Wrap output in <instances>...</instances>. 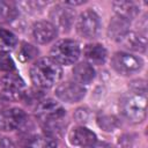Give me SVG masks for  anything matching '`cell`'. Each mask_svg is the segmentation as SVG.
<instances>
[{
  "label": "cell",
  "instance_id": "6da1fadb",
  "mask_svg": "<svg viewBox=\"0 0 148 148\" xmlns=\"http://www.w3.org/2000/svg\"><path fill=\"white\" fill-rule=\"evenodd\" d=\"M62 76V69L50 57L40 58L30 68V77L37 88L47 89L53 87Z\"/></svg>",
  "mask_w": 148,
  "mask_h": 148
},
{
  "label": "cell",
  "instance_id": "7a4b0ae2",
  "mask_svg": "<svg viewBox=\"0 0 148 148\" xmlns=\"http://www.w3.org/2000/svg\"><path fill=\"white\" fill-rule=\"evenodd\" d=\"M147 96L145 91H131L120 99V112L131 123L138 124L146 118Z\"/></svg>",
  "mask_w": 148,
  "mask_h": 148
},
{
  "label": "cell",
  "instance_id": "3957f363",
  "mask_svg": "<svg viewBox=\"0 0 148 148\" xmlns=\"http://www.w3.org/2000/svg\"><path fill=\"white\" fill-rule=\"evenodd\" d=\"M80 52V46L75 40L61 39L52 46L50 58L59 65H72L79 59Z\"/></svg>",
  "mask_w": 148,
  "mask_h": 148
},
{
  "label": "cell",
  "instance_id": "277c9868",
  "mask_svg": "<svg viewBox=\"0 0 148 148\" xmlns=\"http://www.w3.org/2000/svg\"><path fill=\"white\" fill-rule=\"evenodd\" d=\"M112 68L121 75H131L139 72L143 66V60L140 57L127 52H116L111 59Z\"/></svg>",
  "mask_w": 148,
  "mask_h": 148
},
{
  "label": "cell",
  "instance_id": "5b68a950",
  "mask_svg": "<svg viewBox=\"0 0 148 148\" xmlns=\"http://www.w3.org/2000/svg\"><path fill=\"white\" fill-rule=\"evenodd\" d=\"M24 82L15 72L7 73L0 80V94L8 101H15L23 96Z\"/></svg>",
  "mask_w": 148,
  "mask_h": 148
},
{
  "label": "cell",
  "instance_id": "8992f818",
  "mask_svg": "<svg viewBox=\"0 0 148 148\" xmlns=\"http://www.w3.org/2000/svg\"><path fill=\"white\" fill-rule=\"evenodd\" d=\"M65 116H66V110L64 109V106L51 98L40 101L36 106V117L43 124L61 120L64 119Z\"/></svg>",
  "mask_w": 148,
  "mask_h": 148
},
{
  "label": "cell",
  "instance_id": "52a82bcc",
  "mask_svg": "<svg viewBox=\"0 0 148 148\" xmlns=\"http://www.w3.org/2000/svg\"><path fill=\"white\" fill-rule=\"evenodd\" d=\"M101 30V21L94 10H84L80 14L76 22V31L80 36L87 39L95 38Z\"/></svg>",
  "mask_w": 148,
  "mask_h": 148
},
{
  "label": "cell",
  "instance_id": "ba28073f",
  "mask_svg": "<svg viewBox=\"0 0 148 148\" xmlns=\"http://www.w3.org/2000/svg\"><path fill=\"white\" fill-rule=\"evenodd\" d=\"M75 13L74 10L67 5H57L50 12L51 23L56 27L57 30H61L67 32L71 30L74 23Z\"/></svg>",
  "mask_w": 148,
  "mask_h": 148
},
{
  "label": "cell",
  "instance_id": "9c48e42d",
  "mask_svg": "<svg viewBox=\"0 0 148 148\" xmlns=\"http://www.w3.org/2000/svg\"><path fill=\"white\" fill-rule=\"evenodd\" d=\"M27 119L25 112L20 108H9L0 112V130L1 131H14L20 128Z\"/></svg>",
  "mask_w": 148,
  "mask_h": 148
},
{
  "label": "cell",
  "instance_id": "30bf717a",
  "mask_svg": "<svg viewBox=\"0 0 148 148\" xmlns=\"http://www.w3.org/2000/svg\"><path fill=\"white\" fill-rule=\"evenodd\" d=\"M56 95L58 98L66 103H75L84 97L86 89L76 81H66L57 87Z\"/></svg>",
  "mask_w": 148,
  "mask_h": 148
},
{
  "label": "cell",
  "instance_id": "8fae6325",
  "mask_svg": "<svg viewBox=\"0 0 148 148\" xmlns=\"http://www.w3.org/2000/svg\"><path fill=\"white\" fill-rule=\"evenodd\" d=\"M57 35L58 30L49 21H38L32 27V36L39 44H47L52 42Z\"/></svg>",
  "mask_w": 148,
  "mask_h": 148
},
{
  "label": "cell",
  "instance_id": "7c38bea8",
  "mask_svg": "<svg viewBox=\"0 0 148 148\" xmlns=\"http://www.w3.org/2000/svg\"><path fill=\"white\" fill-rule=\"evenodd\" d=\"M97 141L96 134L84 126H79L69 133V142L73 146L89 148Z\"/></svg>",
  "mask_w": 148,
  "mask_h": 148
},
{
  "label": "cell",
  "instance_id": "4fadbf2b",
  "mask_svg": "<svg viewBox=\"0 0 148 148\" xmlns=\"http://www.w3.org/2000/svg\"><path fill=\"white\" fill-rule=\"evenodd\" d=\"M130 32V22L114 16L111 18L110 23H109V28H108V35L111 39L120 43L121 39Z\"/></svg>",
  "mask_w": 148,
  "mask_h": 148
},
{
  "label": "cell",
  "instance_id": "5bb4252c",
  "mask_svg": "<svg viewBox=\"0 0 148 148\" xmlns=\"http://www.w3.org/2000/svg\"><path fill=\"white\" fill-rule=\"evenodd\" d=\"M112 6L116 16L121 17L128 22L135 18L139 14V6L133 1H114Z\"/></svg>",
  "mask_w": 148,
  "mask_h": 148
},
{
  "label": "cell",
  "instance_id": "9a60e30c",
  "mask_svg": "<svg viewBox=\"0 0 148 148\" xmlns=\"http://www.w3.org/2000/svg\"><path fill=\"white\" fill-rule=\"evenodd\" d=\"M84 57L89 61V64H95V65H103L108 58V52L106 49L102 44H88L84 47Z\"/></svg>",
  "mask_w": 148,
  "mask_h": 148
},
{
  "label": "cell",
  "instance_id": "2e32d148",
  "mask_svg": "<svg viewBox=\"0 0 148 148\" xmlns=\"http://www.w3.org/2000/svg\"><path fill=\"white\" fill-rule=\"evenodd\" d=\"M124 47L132 50V51H136V52H145L146 47H147V38L143 34H138V32H133L130 31L120 42Z\"/></svg>",
  "mask_w": 148,
  "mask_h": 148
},
{
  "label": "cell",
  "instance_id": "e0dca14e",
  "mask_svg": "<svg viewBox=\"0 0 148 148\" xmlns=\"http://www.w3.org/2000/svg\"><path fill=\"white\" fill-rule=\"evenodd\" d=\"M74 80L80 84H88L95 79V69L89 62H79L73 68Z\"/></svg>",
  "mask_w": 148,
  "mask_h": 148
},
{
  "label": "cell",
  "instance_id": "ac0fdd59",
  "mask_svg": "<svg viewBox=\"0 0 148 148\" xmlns=\"http://www.w3.org/2000/svg\"><path fill=\"white\" fill-rule=\"evenodd\" d=\"M18 9L16 3L10 1H0V22L9 23L17 17Z\"/></svg>",
  "mask_w": 148,
  "mask_h": 148
},
{
  "label": "cell",
  "instance_id": "d6986e66",
  "mask_svg": "<svg viewBox=\"0 0 148 148\" xmlns=\"http://www.w3.org/2000/svg\"><path fill=\"white\" fill-rule=\"evenodd\" d=\"M17 45L16 36L3 28H0V52H9Z\"/></svg>",
  "mask_w": 148,
  "mask_h": 148
},
{
  "label": "cell",
  "instance_id": "ffe728a7",
  "mask_svg": "<svg viewBox=\"0 0 148 148\" xmlns=\"http://www.w3.org/2000/svg\"><path fill=\"white\" fill-rule=\"evenodd\" d=\"M25 148H57V141L47 134L38 135L34 138Z\"/></svg>",
  "mask_w": 148,
  "mask_h": 148
},
{
  "label": "cell",
  "instance_id": "44dd1931",
  "mask_svg": "<svg viewBox=\"0 0 148 148\" xmlns=\"http://www.w3.org/2000/svg\"><path fill=\"white\" fill-rule=\"evenodd\" d=\"M38 56V50L28 43H22L18 49V59L23 62H28Z\"/></svg>",
  "mask_w": 148,
  "mask_h": 148
},
{
  "label": "cell",
  "instance_id": "7402d4cb",
  "mask_svg": "<svg viewBox=\"0 0 148 148\" xmlns=\"http://www.w3.org/2000/svg\"><path fill=\"white\" fill-rule=\"evenodd\" d=\"M98 126L101 128H103L106 132H111L113 131L117 126H118V121L113 116H109V114H102L98 117L97 119Z\"/></svg>",
  "mask_w": 148,
  "mask_h": 148
},
{
  "label": "cell",
  "instance_id": "603a6c76",
  "mask_svg": "<svg viewBox=\"0 0 148 148\" xmlns=\"http://www.w3.org/2000/svg\"><path fill=\"white\" fill-rule=\"evenodd\" d=\"M0 71L7 73L15 71V62L8 52H0Z\"/></svg>",
  "mask_w": 148,
  "mask_h": 148
},
{
  "label": "cell",
  "instance_id": "cb8c5ba5",
  "mask_svg": "<svg viewBox=\"0 0 148 148\" xmlns=\"http://www.w3.org/2000/svg\"><path fill=\"white\" fill-rule=\"evenodd\" d=\"M46 5L47 2L44 1H24L18 3V6H22L23 9H25L27 12H36L37 9H42Z\"/></svg>",
  "mask_w": 148,
  "mask_h": 148
},
{
  "label": "cell",
  "instance_id": "d4e9b609",
  "mask_svg": "<svg viewBox=\"0 0 148 148\" xmlns=\"http://www.w3.org/2000/svg\"><path fill=\"white\" fill-rule=\"evenodd\" d=\"M75 118L80 123L87 121V119H88V112H87V110L83 109V108L82 109H77L76 112H75Z\"/></svg>",
  "mask_w": 148,
  "mask_h": 148
},
{
  "label": "cell",
  "instance_id": "484cf974",
  "mask_svg": "<svg viewBox=\"0 0 148 148\" xmlns=\"http://www.w3.org/2000/svg\"><path fill=\"white\" fill-rule=\"evenodd\" d=\"M0 148H16L14 142L8 138H0Z\"/></svg>",
  "mask_w": 148,
  "mask_h": 148
},
{
  "label": "cell",
  "instance_id": "4316f807",
  "mask_svg": "<svg viewBox=\"0 0 148 148\" xmlns=\"http://www.w3.org/2000/svg\"><path fill=\"white\" fill-rule=\"evenodd\" d=\"M89 148H112L109 143H106V142H95L92 146H90Z\"/></svg>",
  "mask_w": 148,
  "mask_h": 148
}]
</instances>
